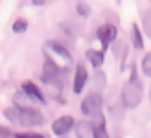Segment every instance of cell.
<instances>
[{
  "label": "cell",
  "mask_w": 151,
  "mask_h": 138,
  "mask_svg": "<svg viewBox=\"0 0 151 138\" xmlns=\"http://www.w3.org/2000/svg\"><path fill=\"white\" fill-rule=\"evenodd\" d=\"M134 70H137L134 65H131V78L122 87V103L125 109H137L142 103V99H144V87H142Z\"/></svg>",
  "instance_id": "cell-1"
},
{
  "label": "cell",
  "mask_w": 151,
  "mask_h": 138,
  "mask_svg": "<svg viewBox=\"0 0 151 138\" xmlns=\"http://www.w3.org/2000/svg\"><path fill=\"white\" fill-rule=\"evenodd\" d=\"M79 109H81V114H85V118H90V120L98 118L100 114H103L101 112V109H103L101 94H98V92H90V94H87L81 99Z\"/></svg>",
  "instance_id": "cell-2"
},
{
  "label": "cell",
  "mask_w": 151,
  "mask_h": 138,
  "mask_svg": "<svg viewBox=\"0 0 151 138\" xmlns=\"http://www.w3.org/2000/svg\"><path fill=\"white\" fill-rule=\"evenodd\" d=\"M42 48H44V52H46V59H50L52 63H55L61 70H63V66H61V63H59V59H61L65 65H68L72 61L70 52L66 50L61 42H57V41H46Z\"/></svg>",
  "instance_id": "cell-3"
},
{
  "label": "cell",
  "mask_w": 151,
  "mask_h": 138,
  "mask_svg": "<svg viewBox=\"0 0 151 138\" xmlns=\"http://www.w3.org/2000/svg\"><path fill=\"white\" fill-rule=\"evenodd\" d=\"M44 121L46 120L39 109H17V124L22 127H41Z\"/></svg>",
  "instance_id": "cell-4"
},
{
  "label": "cell",
  "mask_w": 151,
  "mask_h": 138,
  "mask_svg": "<svg viewBox=\"0 0 151 138\" xmlns=\"http://www.w3.org/2000/svg\"><path fill=\"white\" fill-rule=\"evenodd\" d=\"M74 125H76V120L68 114H65V116H59L57 120L52 121V133L59 138H65L74 129Z\"/></svg>",
  "instance_id": "cell-5"
},
{
  "label": "cell",
  "mask_w": 151,
  "mask_h": 138,
  "mask_svg": "<svg viewBox=\"0 0 151 138\" xmlns=\"http://www.w3.org/2000/svg\"><path fill=\"white\" fill-rule=\"evenodd\" d=\"M116 35H118V29H116L114 24H103V26L98 28V32H96V37H98V41L101 42L103 50H107L112 44V41L116 39Z\"/></svg>",
  "instance_id": "cell-6"
},
{
  "label": "cell",
  "mask_w": 151,
  "mask_h": 138,
  "mask_svg": "<svg viewBox=\"0 0 151 138\" xmlns=\"http://www.w3.org/2000/svg\"><path fill=\"white\" fill-rule=\"evenodd\" d=\"M87 81H88L87 66L83 63L76 65V72H74V92H76V94H81L83 88L87 87Z\"/></svg>",
  "instance_id": "cell-7"
},
{
  "label": "cell",
  "mask_w": 151,
  "mask_h": 138,
  "mask_svg": "<svg viewBox=\"0 0 151 138\" xmlns=\"http://www.w3.org/2000/svg\"><path fill=\"white\" fill-rule=\"evenodd\" d=\"M20 90L24 92L26 96H29L32 99H35L37 103H46V99H44V94H42V90L39 88V85H35L33 81H22L20 83Z\"/></svg>",
  "instance_id": "cell-8"
},
{
  "label": "cell",
  "mask_w": 151,
  "mask_h": 138,
  "mask_svg": "<svg viewBox=\"0 0 151 138\" xmlns=\"http://www.w3.org/2000/svg\"><path fill=\"white\" fill-rule=\"evenodd\" d=\"M37 105L39 103H37L35 99H32L29 96H26L22 90L13 94V107L15 109H37Z\"/></svg>",
  "instance_id": "cell-9"
},
{
  "label": "cell",
  "mask_w": 151,
  "mask_h": 138,
  "mask_svg": "<svg viewBox=\"0 0 151 138\" xmlns=\"http://www.w3.org/2000/svg\"><path fill=\"white\" fill-rule=\"evenodd\" d=\"M74 134L76 138H92V124L87 120H83V121H76V125H74Z\"/></svg>",
  "instance_id": "cell-10"
},
{
  "label": "cell",
  "mask_w": 151,
  "mask_h": 138,
  "mask_svg": "<svg viewBox=\"0 0 151 138\" xmlns=\"http://www.w3.org/2000/svg\"><path fill=\"white\" fill-rule=\"evenodd\" d=\"M85 57L90 65H92V68H100L103 65L105 61V52L103 50H94V48H88L85 52Z\"/></svg>",
  "instance_id": "cell-11"
},
{
  "label": "cell",
  "mask_w": 151,
  "mask_h": 138,
  "mask_svg": "<svg viewBox=\"0 0 151 138\" xmlns=\"http://www.w3.org/2000/svg\"><path fill=\"white\" fill-rule=\"evenodd\" d=\"M88 79H90V83H92V87H94V90L98 94H100V90H103L107 87V75H105L103 70H96L92 74V78H88Z\"/></svg>",
  "instance_id": "cell-12"
},
{
  "label": "cell",
  "mask_w": 151,
  "mask_h": 138,
  "mask_svg": "<svg viewBox=\"0 0 151 138\" xmlns=\"http://www.w3.org/2000/svg\"><path fill=\"white\" fill-rule=\"evenodd\" d=\"M140 20H142V29L147 39H151V7H146V9L140 11Z\"/></svg>",
  "instance_id": "cell-13"
},
{
  "label": "cell",
  "mask_w": 151,
  "mask_h": 138,
  "mask_svg": "<svg viewBox=\"0 0 151 138\" xmlns=\"http://www.w3.org/2000/svg\"><path fill=\"white\" fill-rule=\"evenodd\" d=\"M131 42H133V46L137 50H144V35H142L138 24L131 26Z\"/></svg>",
  "instance_id": "cell-14"
},
{
  "label": "cell",
  "mask_w": 151,
  "mask_h": 138,
  "mask_svg": "<svg viewBox=\"0 0 151 138\" xmlns=\"http://www.w3.org/2000/svg\"><path fill=\"white\" fill-rule=\"evenodd\" d=\"M140 70H142V75H146V78H151V52H147L146 55L142 57Z\"/></svg>",
  "instance_id": "cell-15"
},
{
  "label": "cell",
  "mask_w": 151,
  "mask_h": 138,
  "mask_svg": "<svg viewBox=\"0 0 151 138\" xmlns=\"http://www.w3.org/2000/svg\"><path fill=\"white\" fill-rule=\"evenodd\" d=\"M11 29H13V33H26V32H28V20H24V19H17V20L13 22Z\"/></svg>",
  "instance_id": "cell-16"
},
{
  "label": "cell",
  "mask_w": 151,
  "mask_h": 138,
  "mask_svg": "<svg viewBox=\"0 0 151 138\" xmlns=\"http://www.w3.org/2000/svg\"><path fill=\"white\" fill-rule=\"evenodd\" d=\"M92 138H111L105 125H92Z\"/></svg>",
  "instance_id": "cell-17"
},
{
  "label": "cell",
  "mask_w": 151,
  "mask_h": 138,
  "mask_svg": "<svg viewBox=\"0 0 151 138\" xmlns=\"http://www.w3.org/2000/svg\"><path fill=\"white\" fill-rule=\"evenodd\" d=\"M76 11H78V15H79V17H88V15H90V6L88 4H85V2H78V4H76Z\"/></svg>",
  "instance_id": "cell-18"
},
{
  "label": "cell",
  "mask_w": 151,
  "mask_h": 138,
  "mask_svg": "<svg viewBox=\"0 0 151 138\" xmlns=\"http://www.w3.org/2000/svg\"><path fill=\"white\" fill-rule=\"evenodd\" d=\"M4 116H6V120H9L11 124H17V109H15V107H6Z\"/></svg>",
  "instance_id": "cell-19"
},
{
  "label": "cell",
  "mask_w": 151,
  "mask_h": 138,
  "mask_svg": "<svg viewBox=\"0 0 151 138\" xmlns=\"http://www.w3.org/2000/svg\"><path fill=\"white\" fill-rule=\"evenodd\" d=\"M13 138H46L41 133H33V131H26V133H13Z\"/></svg>",
  "instance_id": "cell-20"
},
{
  "label": "cell",
  "mask_w": 151,
  "mask_h": 138,
  "mask_svg": "<svg viewBox=\"0 0 151 138\" xmlns=\"http://www.w3.org/2000/svg\"><path fill=\"white\" fill-rule=\"evenodd\" d=\"M0 138H13V133L6 125H0Z\"/></svg>",
  "instance_id": "cell-21"
},
{
  "label": "cell",
  "mask_w": 151,
  "mask_h": 138,
  "mask_svg": "<svg viewBox=\"0 0 151 138\" xmlns=\"http://www.w3.org/2000/svg\"><path fill=\"white\" fill-rule=\"evenodd\" d=\"M33 6H44V2H41V0H35Z\"/></svg>",
  "instance_id": "cell-22"
},
{
  "label": "cell",
  "mask_w": 151,
  "mask_h": 138,
  "mask_svg": "<svg viewBox=\"0 0 151 138\" xmlns=\"http://www.w3.org/2000/svg\"><path fill=\"white\" fill-rule=\"evenodd\" d=\"M149 103H151V87H149Z\"/></svg>",
  "instance_id": "cell-23"
},
{
  "label": "cell",
  "mask_w": 151,
  "mask_h": 138,
  "mask_svg": "<svg viewBox=\"0 0 151 138\" xmlns=\"http://www.w3.org/2000/svg\"><path fill=\"white\" fill-rule=\"evenodd\" d=\"M65 138H66V136H65Z\"/></svg>",
  "instance_id": "cell-24"
}]
</instances>
